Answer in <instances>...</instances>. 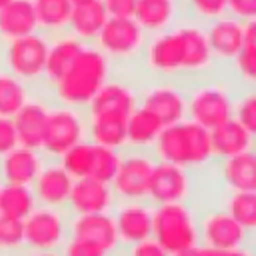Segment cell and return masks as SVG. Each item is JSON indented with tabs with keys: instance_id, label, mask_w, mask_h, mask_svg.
Wrapping results in <instances>:
<instances>
[{
	"instance_id": "f546056e",
	"label": "cell",
	"mask_w": 256,
	"mask_h": 256,
	"mask_svg": "<svg viewBox=\"0 0 256 256\" xmlns=\"http://www.w3.org/2000/svg\"><path fill=\"white\" fill-rule=\"evenodd\" d=\"M164 130V124L146 108H136L126 122V140L134 148H148L152 146L160 132Z\"/></svg>"
},
{
	"instance_id": "9c48e42d",
	"label": "cell",
	"mask_w": 256,
	"mask_h": 256,
	"mask_svg": "<svg viewBox=\"0 0 256 256\" xmlns=\"http://www.w3.org/2000/svg\"><path fill=\"white\" fill-rule=\"evenodd\" d=\"M186 114L202 128L214 130L216 126L234 118V102L226 88L218 84H204L186 100Z\"/></svg>"
},
{
	"instance_id": "e0dca14e",
	"label": "cell",
	"mask_w": 256,
	"mask_h": 256,
	"mask_svg": "<svg viewBox=\"0 0 256 256\" xmlns=\"http://www.w3.org/2000/svg\"><path fill=\"white\" fill-rule=\"evenodd\" d=\"M136 108L134 90L128 84L110 78L86 106V116H116L128 120Z\"/></svg>"
},
{
	"instance_id": "9a60e30c",
	"label": "cell",
	"mask_w": 256,
	"mask_h": 256,
	"mask_svg": "<svg viewBox=\"0 0 256 256\" xmlns=\"http://www.w3.org/2000/svg\"><path fill=\"white\" fill-rule=\"evenodd\" d=\"M204 30L214 60L232 64L244 46V24L226 14L218 20L204 24Z\"/></svg>"
},
{
	"instance_id": "7bdbcfd3",
	"label": "cell",
	"mask_w": 256,
	"mask_h": 256,
	"mask_svg": "<svg viewBox=\"0 0 256 256\" xmlns=\"http://www.w3.org/2000/svg\"><path fill=\"white\" fill-rule=\"evenodd\" d=\"M108 18H134L136 0H102Z\"/></svg>"
},
{
	"instance_id": "e575fe53",
	"label": "cell",
	"mask_w": 256,
	"mask_h": 256,
	"mask_svg": "<svg viewBox=\"0 0 256 256\" xmlns=\"http://www.w3.org/2000/svg\"><path fill=\"white\" fill-rule=\"evenodd\" d=\"M26 252L24 242V222L0 216V254L22 256Z\"/></svg>"
},
{
	"instance_id": "603a6c76",
	"label": "cell",
	"mask_w": 256,
	"mask_h": 256,
	"mask_svg": "<svg viewBox=\"0 0 256 256\" xmlns=\"http://www.w3.org/2000/svg\"><path fill=\"white\" fill-rule=\"evenodd\" d=\"M142 108L150 110L164 126L182 122L186 118V98L178 88L170 84L150 88L142 98Z\"/></svg>"
},
{
	"instance_id": "74e56055",
	"label": "cell",
	"mask_w": 256,
	"mask_h": 256,
	"mask_svg": "<svg viewBox=\"0 0 256 256\" xmlns=\"http://www.w3.org/2000/svg\"><path fill=\"white\" fill-rule=\"evenodd\" d=\"M234 120L240 122L252 138H256V90L244 94L234 104Z\"/></svg>"
},
{
	"instance_id": "1f68e13d",
	"label": "cell",
	"mask_w": 256,
	"mask_h": 256,
	"mask_svg": "<svg viewBox=\"0 0 256 256\" xmlns=\"http://www.w3.org/2000/svg\"><path fill=\"white\" fill-rule=\"evenodd\" d=\"M38 206L32 186H18V184H2L0 188V216L26 220L32 210Z\"/></svg>"
},
{
	"instance_id": "f6af8a7d",
	"label": "cell",
	"mask_w": 256,
	"mask_h": 256,
	"mask_svg": "<svg viewBox=\"0 0 256 256\" xmlns=\"http://www.w3.org/2000/svg\"><path fill=\"white\" fill-rule=\"evenodd\" d=\"M200 256H252L250 252L242 250V248H234V250H216V248H200Z\"/></svg>"
},
{
	"instance_id": "d6a6232c",
	"label": "cell",
	"mask_w": 256,
	"mask_h": 256,
	"mask_svg": "<svg viewBox=\"0 0 256 256\" xmlns=\"http://www.w3.org/2000/svg\"><path fill=\"white\" fill-rule=\"evenodd\" d=\"M94 150H96V146L86 138V140L74 144L70 150H66L58 158V162L68 172V176H72V180L88 178L92 172V164H94Z\"/></svg>"
},
{
	"instance_id": "d4e9b609",
	"label": "cell",
	"mask_w": 256,
	"mask_h": 256,
	"mask_svg": "<svg viewBox=\"0 0 256 256\" xmlns=\"http://www.w3.org/2000/svg\"><path fill=\"white\" fill-rule=\"evenodd\" d=\"M108 20V12L102 0H94L88 4H80L72 8V16L68 22V32L78 38L82 44H94L100 30Z\"/></svg>"
},
{
	"instance_id": "ac0fdd59",
	"label": "cell",
	"mask_w": 256,
	"mask_h": 256,
	"mask_svg": "<svg viewBox=\"0 0 256 256\" xmlns=\"http://www.w3.org/2000/svg\"><path fill=\"white\" fill-rule=\"evenodd\" d=\"M188 190H190V178H188L186 168H180L168 162H160L154 166L148 196L158 206L182 202L188 196Z\"/></svg>"
},
{
	"instance_id": "30bf717a",
	"label": "cell",
	"mask_w": 256,
	"mask_h": 256,
	"mask_svg": "<svg viewBox=\"0 0 256 256\" xmlns=\"http://www.w3.org/2000/svg\"><path fill=\"white\" fill-rule=\"evenodd\" d=\"M154 166L156 164L152 162V158L142 152H130L128 156H122L120 168L110 184L116 198H122L126 202H140L142 198H146Z\"/></svg>"
},
{
	"instance_id": "f1b7e54d",
	"label": "cell",
	"mask_w": 256,
	"mask_h": 256,
	"mask_svg": "<svg viewBox=\"0 0 256 256\" xmlns=\"http://www.w3.org/2000/svg\"><path fill=\"white\" fill-rule=\"evenodd\" d=\"M222 176L232 192H256V154L248 150L244 154L224 158Z\"/></svg>"
},
{
	"instance_id": "8d00e7d4",
	"label": "cell",
	"mask_w": 256,
	"mask_h": 256,
	"mask_svg": "<svg viewBox=\"0 0 256 256\" xmlns=\"http://www.w3.org/2000/svg\"><path fill=\"white\" fill-rule=\"evenodd\" d=\"M94 146H96V144H94ZM120 160H122L120 150L96 146L90 178L100 180V182H104V184H112V180H114V176H116V172H118V168H120Z\"/></svg>"
},
{
	"instance_id": "ba28073f",
	"label": "cell",
	"mask_w": 256,
	"mask_h": 256,
	"mask_svg": "<svg viewBox=\"0 0 256 256\" xmlns=\"http://www.w3.org/2000/svg\"><path fill=\"white\" fill-rule=\"evenodd\" d=\"M148 34L134 18H108L100 30L94 46L114 62H128L136 56H142L148 42Z\"/></svg>"
},
{
	"instance_id": "681fc988",
	"label": "cell",
	"mask_w": 256,
	"mask_h": 256,
	"mask_svg": "<svg viewBox=\"0 0 256 256\" xmlns=\"http://www.w3.org/2000/svg\"><path fill=\"white\" fill-rule=\"evenodd\" d=\"M72 6H80V4H88V2H94V0H70Z\"/></svg>"
},
{
	"instance_id": "8fae6325",
	"label": "cell",
	"mask_w": 256,
	"mask_h": 256,
	"mask_svg": "<svg viewBox=\"0 0 256 256\" xmlns=\"http://www.w3.org/2000/svg\"><path fill=\"white\" fill-rule=\"evenodd\" d=\"M114 204H116V194L112 186L88 176L74 180L68 196L66 212L70 216L104 214V212H112Z\"/></svg>"
},
{
	"instance_id": "d590c367",
	"label": "cell",
	"mask_w": 256,
	"mask_h": 256,
	"mask_svg": "<svg viewBox=\"0 0 256 256\" xmlns=\"http://www.w3.org/2000/svg\"><path fill=\"white\" fill-rule=\"evenodd\" d=\"M184 18L198 24H208L228 14V0H182Z\"/></svg>"
},
{
	"instance_id": "db71d44e",
	"label": "cell",
	"mask_w": 256,
	"mask_h": 256,
	"mask_svg": "<svg viewBox=\"0 0 256 256\" xmlns=\"http://www.w3.org/2000/svg\"><path fill=\"white\" fill-rule=\"evenodd\" d=\"M0 256H4V254H0Z\"/></svg>"
},
{
	"instance_id": "cb8c5ba5",
	"label": "cell",
	"mask_w": 256,
	"mask_h": 256,
	"mask_svg": "<svg viewBox=\"0 0 256 256\" xmlns=\"http://www.w3.org/2000/svg\"><path fill=\"white\" fill-rule=\"evenodd\" d=\"M38 32V18L32 0H12L0 10V40L8 42Z\"/></svg>"
},
{
	"instance_id": "ab89813d",
	"label": "cell",
	"mask_w": 256,
	"mask_h": 256,
	"mask_svg": "<svg viewBox=\"0 0 256 256\" xmlns=\"http://www.w3.org/2000/svg\"><path fill=\"white\" fill-rule=\"evenodd\" d=\"M60 256H108V254L90 242H84L78 238H68L66 244L60 248Z\"/></svg>"
},
{
	"instance_id": "8992f818",
	"label": "cell",
	"mask_w": 256,
	"mask_h": 256,
	"mask_svg": "<svg viewBox=\"0 0 256 256\" xmlns=\"http://www.w3.org/2000/svg\"><path fill=\"white\" fill-rule=\"evenodd\" d=\"M86 130L88 120L82 110L50 102L40 152L48 160H58L74 144L86 140Z\"/></svg>"
},
{
	"instance_id": "ffe728a7",
	"label": "cell",
	"mask_w": 256,
	"mask_h": 256,
	"mask_svg": "<svg viewBox=\"0 0 256 256\" xmlns=\"http://www.w3.org/2000/svg\"><path fill=\"white\" fill-rule=\"evenodd\" d=\"M184 18L182 0H136L134 20L148 36L160 34Z\"/></svg>"
},
{
	"instance_id": "816d5d0a",
	"label": "cell",
	"mask_w": 256,
	"mask_h": 256,
	"mask_svg": "<svg viewBox=\"0 0 256 256\" xmlns=\"http://www.w3.org/2000/svg\"><path fill=\"white\" fill-rule=\"evenodd\" d=\"M0 188H2V182H0Z\"/></svg>"
},
{
	"instance_id": "4316f807",
	"label": "cell",
	"mask_w": 256,
	"mask_h": 256,
	"mask_svg": "<svg viewBox=\"0 0 256 256\" xmlns=\"http://www.w3.org/2000/svg\"><path fill=\"white\" fill-rule=\"evenodd\" d=\"M88 120V130L86 138L104 148H114L120 150L128 144L126 140V118H116V116H86Z\"/></svg>"
},
{
	"instance_id": "5b68a950",
	"label": "cell",
	"mask_w": 256,
	"mask_h": 256,
	"mask_svg": "<svg viewBox=\"0 0 256 256\" xmlns=\"http://www.w3.org/2000/svg\"><path fill=\"white\" fill-rule=\"evenodd\" d=\"M152 238L168 254L194 248L200 238L198 222L182 202L160 204L152 210Z\"/></svg>"
},
{
	"instance_id": "7402d4cb",
	"label": "cell",
	"mask_w": 256,
	"mask_h": 256,
	"mask_svg": "<svg viewBox=\"0 0 256 256\" xmlns=\"http://www.w3.org/2000/svg\"><path fill=\"white\" fill-rule=\"evenodd\" d=\"M86 44H82L78 38H74L70 32H64L60 36L50 38L48 56H46V70H44V84L42 90L56 84L76 62L80 52Z\"/></svg>"
},
{
	"instance_id": "484cf974",
	"label": "cell",
	"mask_w": 256,
	"mask_h": 256,
	"mask_svg": "<svg viewBox=\"0 0 256 256\" xmlns=\"http://www.w3.org/2000/svg\"><path fill=\"white\" fill-rule=\"evenodd\" d=\"M252 140L254 138L248 134V130L234 118L210 130L212 152L214 156H222V158H232V156L248 152L252 146Z\"/></svg>"
},
{
	"instance_id": "4dcf8cb0",
	"label": "cell",
	"mask_w": 256,
	"mask_h": 256,
	"mask_svg": "<svg viewBox=\"0 0 256 256\" xmlns=\"http://www.w3.org/2000/svg\"><path fill=\"white\" fill-rule=\"evenodd\" d=\"M38 90L24 84L20 78L0 66V116L14 118L16 112L36 94Z\"/></svg>"
},
{
	"instance_id": "60d3db41",
	"label": "cell",
	"mask_w": 256,
	"mask_h": 256,
	"mask_svg": "<svg viewBox=\"0 0 256 256\" xmlns=\"http://www.w3.org/2000/svg\"><path fill=\"white\" fill-rule=\"evenodd\" d=\"M18 144V134L14 128L12 118H2L0 116V158L6 156L8 152H12Z\"/></svg>"
},
{
	"instance_id": "83f0119b",
	"label": "cell",
	"mask_w": 256,
	"mask_h": 256,
	"mask_svg": "<svg viewBox=\"0 0 256 256\" xmlns=\"http://www.w3.org/2000/svg\"><path fill=\"white\" fill-rule=\"evenodd\" d=\"M38 30L50 38L68 32V22L72 16V2L70 0H32Z\"/></svg>"
},
{
	"instance_id": "7c38bea8",
	"label": "cell",
	"mask_w": 256,
	"mask_h": 256,
	"mask_svg": "<svg viewBox=\"0 0 256 256\" xmlns=\"http://www.w3.org/2000/svg\"><path fill=\"white\" fill-rule=\"evenodd\" d=\"M70 238H78L84 242H90L104 250L106 254L114 252L120 246L118 230L112 212L104 214H82V216H70L68 222Z\"/></svg>"
},
{
	"instance_id": "d6986e66",
	"label": "cell",
	"mask_w": 256,
	"mask_h": 256,
	"mask_svg": "<svg viewBox=\"0 0 256 256\" xmlns=\"http://www.w3.org/2000/svg\"><path fill=\"white\" fill-rule=\"evenodd\" d=\"M198 230H200V238L204 240V248H216V250L242 248L248 234L228 212L208 214L198 224Z\"/></svg>"
},
{
	"instance_id": "c3c4849f",
	"label": "cell",
	"mask_w": 256,
	"mask_h": 256,
	"mask_svg": "<svg viewBox=\"0 0 256 256\" xmlns=\"http://www.w3.org/2000/svg\"><path fill=\"white\" fill-rule=\"evenodd\" d=\"M22 256H60V252H24Z\"/></svg>"
},
{
	"instance_id": "44dd1931",
	"label": "cell",
	"mask_w": 256,
	"mask_h": 256,
	"mask_svg": "<svg viewBox=\"0 0 256 256\" xmlns=\"http://www.w3.org/2000/svg\"><path fill=\"white\" fill-rule=\"evenodd\" d=\"M114 222L118 230L120 244H138L152 238V210L142 202H126L118 206Z\"/></svg>"
},
{
	"instance_id": "7a4b0ae2",
	"label": "cell",
	"mask_w": 256,
	"mask_h": 256,
	"mask_svg": "<svg viewBox=\"0 0 256 256\" xmlns=\"http://www.w3.org/2000/svg\"><path fill=\"white\" fill-rule=\"evenodd\" d=\"M112 62L94 44L84 46L72 68L52 86L40 90L50 102L84 110L112 76Z\"/></svg>"
},
{
	"instance_id": "f5cc1de1",
	"label": "cell",
	"mask_w": 256,
	"mask_h": 256,
	"mask_svg": "<svg viewBox=\"0 0 256 256\" xmlns=\"http://www.w3.org/2000/svg\"><path fill=\"white\" fill-rule=\"evenodd\" d=\"M0 46H2V40H0Z\"/></svg>"
},
{
	"instance_id": "f35d334b",
	"label": "cell",
	"mask_w": 256,
	"mask_h": 256,
	"mask_svg": "<svg viewBox=\"0 0 256 256\" xmlns=\"http://www.w3.org/2000/svg\"><path fill=\"white\" fill-rule=\"evenodd\" d=\"M238 78L246 84H256V48L242 46L238 56L232 62Z\"/></svg>"
},
{
	"instance_id": "6da1fadb",
	"label": "cell",
	"mask_w": 256,
	"mask_h": 256,
	"mask_svg": "<svg viewBox=\"0 0 256 256\" xmlns=\"http://www.w3.org/2000/svg\"><path fill=\"white\" fill-rule=\"evenodd\" d=\"M144 62L154 74H202L214 64L204 24L182 18L172 28L154 34L144 46Z\"/></svg>"
},
{
	"instance_id": "7dc6e473",
	"label": "cell",
	"mask_w": 256,
	"mask_h": 256,
	"mask_svg": "<svg viewBox=\"0 0 256 256\" xmlns=\"http://www.w3.org/2000/svg\"><path fill=\"white\" fill-rule=\"evenodd\" d=\"M170 256H200V248L194 246V248H186V250H180V252H174Z\"/></svg>"
},
{
	"instance_id": "4fadbf2b",
	"label": "cell",
	"mask_w": 256,
	"mask_h": 256,
	"mask_svg": "<svg viewBox=\"0 0 256 256\" xmlns=\"http://www.w3.org/2000/svg\"><path fill=\"white\" fill-rule=\"evenodd\" d=\"M72 184H74L72 176H68V172L60 166V162L46 158L38 178L32 184V192L36 196L38 206L66 210Z\"/></svg>"
},
{
	"instance_id": "3957f363",
	"label": "cell",
	"mask_w": 256,
	"mask_h": 256,
	"mask_svg": "<svg viewBox=\"0 0 256 256\" xmlns=\"http://www.w3.org/2000/svg\"><path fill=\"white\" fill-rule=\"evenodd\" d=\"M154 146L162 162H168L180 168L202 166L214 156L210 130L202 128L192 120H182V122L164 126Z\"/></svg>"
},
{
	"instance_id": "2e32d148",
	"label": "cell",
	"mask_w": 256,
	"mask_h": 256,
	"mask_svg": "<svg viewBox=\"0 0 256 256\" xmlns=\"http://www.w3.org/2000/svg\"><path fill=\"white\" fill-rule=\"evenodd\" d=\"M46 156L40 150L16 146L12 152L0 158V182L2 184H18L32 186L38 178Z\"/></svg>"
},
{
	"instance_id": "bcb514c9",
	"label": "cell",
	"mask_w": 256,
	"mask_h": 256,
	"mask_svg": "<svg viewBox=\"0 0 256 256\" xmlns=\"http://www.w3.org/2000/svg\"><path fill=\"white\" fill-rule=\"evenodd\" d=\"M244 46L256 48V20L244 24Z\"/></svg>"
},
{
	"instance_id": "5bb4252c",
	"label": "cell",
	"mask_w": 256,
	"mask_h": 256,
	"mask_svg": "<svg viewBox=\"0 0 256 256\" xmlns=\"http://www.w3.org/2000/svg\"><path fill=\"white\" fill-rule=\"evenodd\" d=\"M50 100L38 90L12 118L16 134H18V144L26 148L40 150L42 146V136H44V126H46V116H48Z\"/></svg>"
},
{
	"instance_id": "277c9868",
	"label": "cell",
	"mask_w": 256,
	"mask_h": 256,
	"mask_svg": "<svg viewBox=\"0 0 256 256\" xmlns=\"http://www.w3.org/2000/svg\"><path fill=\"white\" fill-rule=\"evenodd\" d=\"M50 36L40 30L22 38L2 42L0 46V66L20 78L34 90H42L46 56H48Z\"/></svg>"
},
{
	"instance_id": "836d02e7",
	"label": "cell",
	"mask_w": 256,
	"mask_h": 256,
	"mask_svg": "<svg viewBox=\"0 0 256 256\" xmlns=\"http://www.w3.org/2000/svg\"><path fill=\"white\" fill-rule=\"evenodd\" d=\"M226 212L246 232H256V192H232Z\"/></svg>"
},
{
	"instance_id": "52a82bcc",
	"label": "cell",
	"mask_w": 256,
	"mask_h": 256,
	"mask_svg": "<svg viewBox=\"0 0 256 256\" xmlns=\"http://www.w3.org/2000/svg\"><path fill=\"white\" fill-rule=\"evenodd\" d=\"M70 214L64 208L36 206L24 220L26 252H60L70 238Z\"/></svg>"
},
{
	"instance_id": "b9f144b4",
	"label": "cell",
	"mask_w": 256,
	"mask_h": 256,
	"mask_svg": "<svg viewBox=\"0 0 256 256\" xmlns=\"http://www.w3.org/2000/svg\"><path fill=\"white\" fill-rule=\"evenodd\" d=\"M228 16L242 24L256 20V0H228Z\"/></svg>"
},
{
	"instance_id": "ee69618b",
	"label": "cell",
	"mask_w": 256,
	"mask_h": 256,
	"mask_svg": "<svg viewBox=\"0 0 256 256\" xmlns=\"http://www.w3.org/2000/svg\"><path fill=\"white\" fill-rule=\"evenodd\" d=\"M130 256H170V254L154 238H148V240L134 244L130 250Z\"/></svg>"
},
{
	"instance_id": "f907efd6",
	"label": "cell",
	"mask_w": 256,
	"mask_h": 256,
	"mask_svg": "<svg viewBox=\"0 0 256 256\" xmlns=\"http://www.w3.org/2000/svg\"><path fill=\"white\" fill-rule=\"evenodd\" d=\"M10 2H12V0H0V10H2V8H4V6H8V4H10Z\"/></svg>"
}]
</instances>
